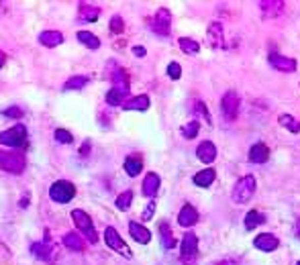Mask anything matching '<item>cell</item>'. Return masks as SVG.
Instances as JSON below:
<instances>
[{"label":"cell","mask_w":300,"mask_h":265,"mask_svg":"<svg viewBox=\"0 0 300 265\" xmlns=\"http://www.w3.org/2000/svg\"><path fill=\"white\" fill-rule=\"evenodd\" d=\"M296 265H300V261H298V263H296Z\"/></svg>","instance_id":"45"},{"label":"cell","mask_w":300,"mask_h":265,"mask_svg":"<svg viewBox=\"0 0 300 265\" xmlns=\"http://www.w3.org/2000/svg\"><path fill=\"white\" fill-rule=\"evenodd\" d=\"M198 131H200V122H198V118L186 122L184 127H182V135H184L186 139H194V137L198 135Z\"/></svg>","instance_id":"31"},{"label":"cell","mask_w":300,"mask_h":265,"mask_svg":"<svg viewBox=\"0 0 300 265\" xmlns=\"http://www.w3.org/2000/svg\"><path fill=\"white\" fill-rule=\"evenodd\" d=\"M221 110H223V117H225L227 120H235V118H237V113H239V96H237V92L229 90V92L223 96Z\"/></svg>","instance_id":"6"},{"label":"cell","mask_w":300,"mask_h":265,"mask_svg":"<svg viewBox=\"0 0 300 265\" xmlns=\"http://www.w3.org/2000/svg\"><path fill=\"white\" fill-rule=\"evenodd\" d=\"M31 253L37 255L39 259H43V261H51L53 259V249L47 243H33L31 245Z\"/></svg>","instance_id":"23"},{"label":"cell","mask_w":300,"mask_h":265,"mask_svg":"<svg viewBox=\"0 0 300 265\" xmlns=\"http://www.w3.org/2000/svg\"><path fill=\"white\" fill-rule=\"evenodd\" d=\"M149 104H151V100H149V96L147 94H141V96H135V98H131V100H127L125 102V110H147L149 108Z\"/></svg>","instance_id":"17"},{"label":"cell","mask_w":300,"mask_h":265,"mask_svg":"<svg viewBox=\"0 0 300 265\" xmlns=\"http://www.w3.org/2000/svg\"><path fill=\"white\" fill-rule=\"evenodd\" d=\"M129 233L137 243H149L151 241V233H149L143 225H139V222H129Z\"/></svg>","instance_id":"16"},{"label":"cell","mask_w":300,"mask_h":265,"mask_svg":"<svg viewBox=\"0 0 300 265\" xmlns=\"http://www.w3.org/2000/svg\"><path fill=\"white\" fill-rule=\"evenodd\" d=\"M266 222V216L262 212H257V210H249L247 214H245V220H243V225H245V231H253L255 227H260Z\"/></svg>","instance_id":"20"},{"label":"cell","mask_w":300,"mask_h":265,"mask_svg":"<svg viewBox=\"0 0 300 265\" xmlns=\"http://www.w3.org/2000/svg\"><path fill=\"white\" fill-rule=\"evenodd\" d=\"M2 115H4V117H10V118H21V117H23V110H21L19 106H10V108L2 110Z\"/></svg>","instance_id":"37"},{"label":"cell","mask_w":300,"mask_h":265,"mask_svg":"<svg viewBox=\"0 0 300 265\" xmlns=\"http://www.w3.org/2000/svg\"><path fill=\"white\" fill-rule=\"evenodd\" d=\"M0 167L8 174H23L25 172V157L21 153L12 151H0Z\"/></svg>","instance_id":"2"},{"label":"cell","mask_w":300,"mask_h":265,"mask_svg":"<svg viewBox=\"0 0 300 265\" xmlns=\"http://www.w3.org/2000/svg\"><path fill=\"white\" fill-rule=\"evenodd\" d=\"M278 122L282 124L286 131H290V133H300V122H298V118H294L292 115H280V117H278Z\"/></svg>","instance_id":"24"},{"label":"cell","mask_w":300,"mask_h":265,"mask_svg":"<svg viewBox=\"0 0 300 265\" xmlns=\"http://www.w3.org/2000/svg\"><path fill=\"white\" fill-rule=\"evenodd\" d=\"M159 186H161V179L157 174H147V177L143 179V194L147 198H153L155 194L159 192Z\"/></svg>","instance_id":"14"},{"label":"cell","mask_w":300,"mask_h":265,"mask_svg":"<svg viewBox=\"0 0 300 265\" xmlns=\"http://www.w3.org/2000/svg\"><path fill=\"white\" fill-rule=\"evenodd\" d=\"M214 177H216V172H214V170H202V172H198V174L192 177V182H194L196 186H200V188H209V186L214 182Z\"/></svg>","instance_id":"21"},{"label":"cell","mask_w":300,"mask_h":265,"mask_svg":"<svg viewBox=\"0 0 300 265\" xmlns=\"http://www.w3.org/2000/svg\"><path fill=\"white\" fill-rule=\"evenodd\" d=\"M196 220H198L196 208H194L192 204H184L182 210H180V214H178L180 227H192V225H196Z\"/></svg>","instance_id":"12"},{"label":"cell","mask_w":300,"mask_h":265,"mask_svg":"<svg viewBox=\"0 0 300 265\" xmlns=\"http://www.w3.org/2000/svg\"><path fill=\"white\" fill-rule=\"evenodd\" d=\"M104 241H106V245L111 247V249H115V251H120L122 255H131V251L127 249V245H125V241L120 239V235L113 229V227H108L106 231H104Z\"/></svg>","instance_id":"8"},{"label":"cell","mask_w":300,"mask_h":265,"mask_svg":"<svg viewBox=\"0 0 300 265\" xmlns=\"http://www.w3.org/2000/svg\"><path fill=\"white\" fill-rule=\"evenodd\" d=\"M122 29H125V25H122V19H120V17H113V19H111V31H113V33H120Z\"/></svg>","instance_id":"38"},{"label":"cell","mask_w":300,"mask_h":265,"mask_svg":"<svg viewBox=\"0 0 300 265\" xmlns=\"http://www.w3.org/2000/svg\"><path fill=\"white\" fill-rule=\"evenodd\" d=\"M72 218L76 222V227L82 233H86V236H88L90 243H96L98 241V236H96V233H94V227H92V220H90V216L84 210H74L72 212Z\"/></svg>","instance_id":"5"},{"label":"cell","mask_w":300,"mask_h":265,"mask_svg":"<svg viewBox=\"0 0 300 265\" xmlns=\"http://www.w3.org/2000/svg\"><path fill=\"white\" fill-rule=\"evenodd\" d=\"M209 43H210V47L223 45V25L221 23H212L209 27Z\"/></svg>","instance_id":"19"},{"label":"cell","mask_w":300,"mask_h":265,"mask_svg":"<svg viewBox=\"0 0 300 265\" xmlns=\"http://www.w3.org/2000/svg\"><path fill=\"white\" fill-rule=\"evenodd\" d=\"M159 233H161V245L166 247V249H174L176 247V239L172 236V231H170L168 222H161V225H159Z\"/></svg>","instance_id":"26"},{"label":"cell","mask_w":300,"mask_h":265,"mask_svg":"<svg viewBox=\"0 0 300 265\" xmlns=\"http://www.w3.org/2000/svg\"><path fill=\"white\" fill-rule=\"evenodd\" d=\"M196 249H198V236L194 233H186L184 239H182V257L184 261H190L196 255Z\"/></svg>","instance_id":"11"},{"label":"cell","mask_w":300,"mask_h":265,"mask_svg":"<svg viewBox=\"0 0 300 265\" xmlns=\"http://www.w3.org/2000/svg\"><path fill=\"white\" fill-rule=\"evenodd\" d=\"M78 41H80L82 45H86L88 49H98V47H100L98 37L92 35V33H88V31H80V33H78Z\"/></svg>","instance_id":"25"},{"label":"cell","mask_w":300,"mask_h":265,"mask_svg":"<svg viewBox=\"0 0 300 265\" xmlns=\"http://www.w3.org/2000/svg\"><path fill=\"white\" fill-rule=\"evenodd\" d=\"M122 96H125V94L113 88V90H108V94H106V102L111 104V106H119V104H120V100H122Z\"/></svg>","instance_id":"34"},{"label":"cell","mask_w":300,"mask_h":265,"mask_svg":"<svg viewBox=\"0 0 300 265\" xmlns=\"http://www.w3.org/2000/svg\"><path fill=\"white\" fill-rule=\"evenodd\" d=\"M151 29L157 35H170V31H172V15H170L168 8H159L155 12V17L151 21Z\"/></svg>","instance_id":"7"},{"label":"cell","mask_w":300,"mask_h":265,"mask_svg":"<svg viewBox=\"0 0 300 265\" xmlns=\"http://www.w3.org/2000/svg\"><path fill=\"white\" fill-rule=\"evenodd\" d=\"M270 65L274 67V69H278V72H294L296 69V61L292 59V58H286V55H278V53H271L270 55Z\"/></svg>","instance_id":"9"},{"label":"cell","mask_w":300,"mask_h":265,"mask_svg":"<svg viewBox=\"0 0 300 265\" xmlns=\"http://www.w3.org/2000/svg\"><path fill=\"white\" fill-rule=\"evenodd\" d=\"M196 110H198V113H200L204 118H207V120H210V117H209V110H207V106H204V102H198V104H196Z\"/></svg>","instance_id":"40"},{"label":"cell","mask_w":300,"mask_h":265,"mask_svg":"<svg viewBox=\"0 0 300 265\" xmlns=\"http://www.w3.org/2000/svg\"><path fill=\"white\" fill-rule=\"evenodd\" d=\"M125 172H127L129 176H137V174H141V172H143V159H141L139 155H129V157L125 159Z\"/></svg>","instance_id":"22"},{"label":"cell","mask_w":300,"mask_h":265,"mask_svg":"<svg viewBox=\"0 0 300 265\" xmlns=\"http://www.w3.org/2000/svg\"><path fill=\"white\" fill-rule=\"evenodd\" d=\"M2 65H4V55L0 53V67H2Z\"/></svg>","instance_id":"42"},{"label":"cell","mask_w":300,"mask_h":265,"mask_svg":"<svg viewBox=\"0 0 300 265\" xmlns=\"http://www.w3.org/2000/svg\"><path fill=\"white\" fill-rule=\"evenodd\" d=\"M270 159V149L264 143H255L249 149V161L251 163H266Z\"/></svg>","instance_id":"15"},{"label":"cell","mask_w":300,"mask_h":265,"mask_svg":"<svg viewBox=\"0 0 300 265\" xmlns=\"http://www.w3.org/2000/svg\"><path fill=\"white\" fill-rule=\"evenodd\" d=\"M133 53H135V55H139V58H143V55H145V49H143V47H135Z\"/></svg>","instance_id":"41"},{"label":"cell","mask_w":300,"mask_h":265,"mask_svg":"<svg viewBox=\"0 0 300 265\" xmlns=\"http://www.w3.org/2000/svg\"><path fill=\"white\" fill-rule=\"evenodd\" d=\"M80 17L84 19V21L94 23V21H96V19L100 17V8L92 6V4H80Z\"/></svg>","instance_id":"27"},{"label":"cell","mask_w":300,"mask_h":265,"mask_svg":"<svg viewBox=\"0 0 300 265\" xmlns=\"http://www.w3.org/2000/svg\"><path fill=\"white\" fill-rule=\"evenodd\" d=\"M153 210H155V204L151 202V204H149L145 210H143V220H149V218H151V216H153Z\"/></svg>","instance_id":"39"},{"label":"cell","mask_w":300,"mask_h":265,"mask_svg":"<svg viewBox=\"0 0 300 265\" xmlns=\"http://www.w3.org/2000/svg\"><path fill=\"white\" fill-rule=\"evenodd\" d=\"M168 76H170L172 80H180V76H182V67H180V63L172 61V63L168 65Z\"/></svg>","instance_id":"35"},{"label":"cell","mask_w":300,"mask_h":265,"mask_svg":"<svg viewBox=\"0 0 300 265\" xmlns=\"http://www.w3.org/2000/svg\"><path fill=\"white\" fill-rule=\"evenodd\" d=\"M284 2H276V0H271V2H260V8L266 12V15H278L282 10Z\"/></svg>","instance_id":"33"},{"label":"cell","mask_w":300,"mask_h":265,"mask_svg":"<svg viewBox=\"0 0 300 265\" xmlns=\"http://www.w3.org/2000/svg\"><path fill=\"white\" fill-rule=\"evenodd\" d=\"M39 41H41V45H45V47H58L63 41V35L60 31H45L39 35Z\"/></svg>","instance_id":"18"},{"label":"cell","mask_w":300,"mask_h":265,"mask_svg":"<svg viewBox=\"0 0 300 265\" xmlns=\"http://www.w3.org/2000/svg\"><path fill=\"white\" fill-rule=\"evenodd\" d=\"M88 84V78L86 76H74L70 78L65 84H63V90H82Z\"/></svg>","instance_id":"30"},{"label":"cell","mask_w":300,"mask_h":265,"mask_svg":"<svg viewBox=\"0 0 300 265\" xmlns=\"http://www.w3.org/2000/svg\"><path fill=\"white\" fill-rule=\"evenodd\" d=\"M56 139H58L60 143H72V141H74L72 133L65 131V129H58V131H56Z\"/></svg>","instance_id":"36"},{"label":"cell","mask_w":300,"mask_h":265,"mask_svg":"<svg viewBox=\"0 0 300 265\" xmlns=\"http://www.w3.org/2000/svg\"><path fill=\"white\" fill-rule=\"evenodd\" d=\"M63 245L67 249H74V251H82V249H84V241H82V236L76 235V233H67L63 236Z\"/></svg>","instance_id":"29"},{"label":"cell","mask_w":300,"mask_h":265,"mask_svg":"<svg viewBox=\"0 0 300 265\" xmlns=\"http://www.w3.org/2000/svg\"><path fill=\"white\" fill-rule=\"evenodd\" d=\"M216 265H229V263L227 261H221V263H216Z\"/></svg>","instance_id":"44"},{"label":"cell","mask_w":300,"mask_h":265,"mask_svg":"<svg viewBox=\"0 0 300 265\" xmlns=\"http://www.w3.org/2000/svg\"><path fill=\"white\" fill-rule=\"evenodd\" d=\"M0 143L2 145H8V147H21L27 143V129L23 124H17L8 131H2L0 133Z\"/></svg>","instance_id":"4"},{"label":"cell","mask_w":300,"mask_h":265,"mask_svg":"<svg viewBox=\"0 0 300 265\" xmlns=\"http://www.w3.org/2000/svg\"><path fill=\"white\" fill-rule=\"evenodd\" d=\"M131 202H133V192L127 190V192H122L120 196L117 198V208H119V210H127V208L131 206Z\"/></svg>","instance_id":"32"},{"label":"cell","mask_w":300,"mask_h":265,"mask_svg":"<svg viewBox=\"0 0 300 265\" xmlns=\"http://www.w3.org/2000/svg\"><path fill=\"white\" fill-rule=\"evenodd\" d=\"M255 194V177L253 176H245L233 188V202L235 204H245L253 198Z\"/></svg>","instance_id":"1"},{"label":"cell","mask_w":300,"mask_h":265,"mask_svg":"<svg viewBox=\"0 0 300 265\" xmlns=\"http://www.w3.org/2000/svg\"><path fill=\"white\" fill-rule=\"evenodd\" d=\"M196 155H198V159H200L202 163H212V161L216 159V147H214L210 141H204V143L198 145Z\"/></svg>","instance_id":"13"},{"label":"cell","mask_w":300,"mask_h":265,"mask_svg":"<svg viewBox=\"0 0 300 265\" xmlns=\"http://www.w3.org/2000/svg\"><path fill=\"white\" fill-rule=\"evenodd\" d=\"M178 45H180V49L184 53H190V55L200 51V43H198V41H194V39H190V37H180L178 39Z\"/></svg>","instance_id":"28"},{"label":"cell","mask_w":300,"mask_h":265,"mask_svg":"<svg viewBox=\"0 0 300 265\" xmlns=\"http://www.w3.org/2000/svg\"><path fill=\"white\" fill-rule=\"evenodd\" d=\"M296 233L300 235V218H298V222H296Z\"/></svg>","instance_id":"43"},{"label":"cell","mask_w":300,"mask_h":265,"mask_svg":"<svg viewBox=\"0 0 300 265\" xmlns=\"http://www.w3.org/2000/svg\"><path fill=\"white\" fill-rule=\"evenodd\" d=\"M253 245L255 249L264 251V253H271L274 249H278V236H274L271 233H262L260 236H255Z\"/></svg>","instance_id":"10"},{"label":"cell","mask_w":300,"mask_h":265,"mask_svg":"<svg viewBox=\"0 0 300 265\" xmlns=\"http://www.w3.org/2000/svg\"><path fill=\"white\" fill-rule=\"evenodd\" d=\"M49 196H51V200H56L60 204H65V202H70L76 196V188H74L72 182L60 179V182H56L49 188Z\"/></svg>","instance_id":"3"}]
</instances>
